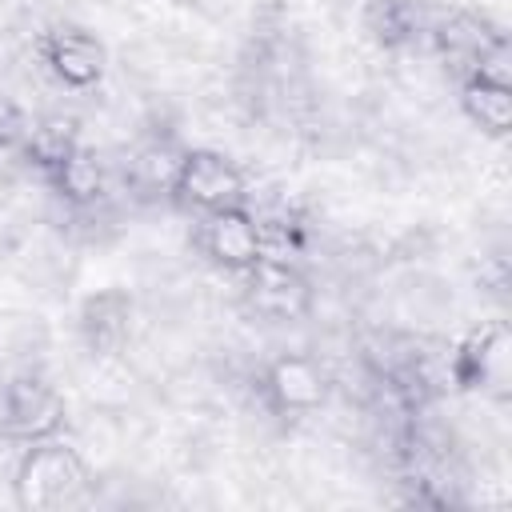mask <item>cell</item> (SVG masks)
Instances as JSON below:
<instances>
[{"mask_svg": "<svg viewBox=\"0 0 512 512\" xmlns=\"http://www.w3.org/2000/svg\"><path fill=\"white\" fill-rule=\"evenodd\" d=\"M268 384H272V396H276L284 408H312V404H320V396H324L320 372H316L308 360H300V356L280 360V364L272 368Z\"/></svg>", "mask_w": 512, "mask_h": 512, "instance_id": "cell-5", "label": "cell"}, {"mask_svg": "<svg viewBox=\"0 0 512 512\" xmlns=\"http://www.w3.org/2000/svg\"><path fill=\"white\" fill-rule=\"evenodd\" d=\"M172 192L188 208H196L200 216L248 204L244 172L232 160H224L220 152H188V156H180L176 176H172Z\"/></svg>", "mask_w": 512, "mask_h": 512, "instance_id": "cell-1", "label": "cell"}, {"mask_svg": "<svg viewBox=\"0 0 512 512\" xmlns=\"http://www.w3.org/2000/svg\"><path fill=\"white\" fill-rule=\"evenodd\" d=\"M200 240H204L208 256H216L232 272H252L264 260V224L256 220V212L248 204L208 212Z\"/></svg>", "mask_w": 512, "mask_h": 512, "instance_id": "cell-2", "label": "cell"}, {"mask_svg": "<svg viewBox=\"0 0 512 512\" xmlns=\"http://www.w3.org/2000/svg\"><path fill=\"white\" fill-rule=\"evenodd\" d=\"M44 56H48V68H52L64 84H72V88H84V84H92V80L104 72V52H100V44H96L92 36H84V32H56V36L48 40Z\"/></svg>", "mask_w": 512, "mask_h": 512, "instance_id": "cell-3", "label": "cell"}, {"mask_svg": "<svg viewBox=\"0 0 512 512\" xmlns=\"http://www.w3.org/2000/svg\"><path fill=\"white\" fill-rule=\"evenodd\" d=\"M464 112L488 136H504L508 124H512L508 84H496V80H484V76H464Z\"/></svg>", "mask_w": 512, "mask_h": 512, "instance_id": "cell-4", "label": "cell"}]
</instances>
